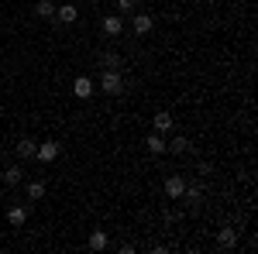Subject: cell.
Returning a JSON list of instances; mask_svg holds the SVG:
<instances>
[{
    "instance_id": "1",
    "label": "cell",
    "mask_w": 258,
    "mask_h": 254,
    "mask_svg": "<svg viewBox=\"0 0 258 254\" xmlns=\"http://www.w3.org/2000/svg\"><path fill=\"white\" fill-rule=\"evenodd\" d=\"M124 86H127V82H124V72H120V69H103V72H100L97 90L103 93V97H120Z\"/></svg>"
},
{
    "instance_id": "2",
    "label": "cell",
    "mask_w": 258,
    "mask_h": 254,
    "mask_svg": "<svg viewBox=\"0 0 258 254\" xmlns=\"http://www.w3.org/2000/svg\"><path fill=\"white\" fill-rule=\"evenodd\" d=\"M124 28H127V24H124V14H107V18L100 21V31H103L107 38H120Z\"/></svg>"
},
{
    "instance_id": "3",
    "label": "cell",
    "mask_w": 258,
    "mask_h": 254,
    "mask_svg": "<svg viewBox=\"0 0 258 254\" xmlns=\"http://www.w3.org/2000/svg\"><path fill=\"white\" fill-rule=\"evenodd\" d=\"M59 155H62V144H59V141H52V137H48V141H41L38 148H35V158H38L41 165H48V161H55Z\"/></svg>"
},
{
    "instance_id": "4",
    "label": "cell",
    "mask_w": 258,
    "mask_h": 254,
    "mask_svg": "<svg viewBox=\"0 0 258 254\" xmlns=\"http://www.w3.org/2000/svg\"><path fill=\"white\" fill-rule=\"evenodd\" d=\"M97 93V79H90V76H76L73 79V97L76 100H90Z\"/></svg>"
},
{
    "instance_id": "5",
    "label": "cell",
    "mask_w": 258,
    "mask_h": 254,
    "mask_svg": "<svg viewBox=\"0 0 258 254\" xmlns=\"http://www.w3.org/2000/svg\"><path fill=\"white\" fill-rule=\"evenodd\" d=\"M152 28H155V18H152V14H145V11H138V14L131 18V31H135L138 38H145Z\"/></svg>"
},
{
    "instance_id": "6",
    "label": "cell",
    "mask_w": 258,
    "mask_h": 254,
    "mask_svg": "<svg viewBox=\"0 0 258 254\" xmlns=\"http://www.w3.org/2000/svg\"><path fill=\"white\" fill-rule=\"evenodd\" d=\"M55 21H59V24H76V21H80V11H76V4H73V0L59 4V7H55Z\"/></svg>"
},
{
    "instance_id": "7",
    "label": "cell",
    "mask_w": 258,
    "mask_h": 254,
    "mask_svg": "<svg viewBox=\"0 0 258 254\" xmlns=\"http://www.w3.org/2000/svg\"><path fill=\"white\" fill-rule=\"evenodd\" d=\"M186 186H189L186 176H169V179H165V196H169V199H182Z\"/></svg>"
},
{
    "instance_id": "8",
    "label": "cell",
    "mask_w": 258,
    "mask_h": 254,
    "mask_svg": "<svg viewBox=\"0 0 258 254\" xmlns=\"http://www.w3.org/2000/svg\"><path fill=\"white\" fill-rule=\"evenodd\" d=\"M0 179H4L7 189H14V186L24 182V168H21V165H7V168H0Z\"/></svg>"
},
{
    "instance_id": "9",
    "label": "cell",
    "mask_w": 258,
    "mask_h": 254,
    "mask_svg": "<svg viewBox=\"0 0 258 254\" xmlns=\"http://www.w3.org/2000/svg\"><path fill=\"white\" fill-rule=\"evenodd\" d=\"M172 127H176V120H172L169 110H159V114L152 117V131H159V134H169Z\"/></svg>"
},
{
    "instance_id": "10",
    "label": "cell",
    "mask_w": 258,
    "mask_h": 254,
    "mask_svg": "<svg viewBox=\"0 0 258 254\" xmlns=\"http://www.w3.org/2000/svg\"><path fill=\"white\" fill-rule=\"evenodd\" d=\"M217 247H224V251L238 247V230H234V227H220L217 230Z\"/></svg>"
},
{
    "instance_id": "11",
    "label": "cell",
    "mask_w": 258,
    "mask_h": 254,
    "mask_svg": "<svg viewBox=\"0 0 258 254\" xmlns=\"http://www.w3.org/2000/svg\"><path fill=\"white\" fill-rule=\"evenodd\" d=\"M97 62L103 69H120V72H124V59H120L117 52H97Z\"/></svg>"
},
{
    "instance_id": "12",
    "label": "cell",
    "mask_w": 258,
    "mask_h": 254,
    "mask_svg": "<svg viewBox=\"0 0 258 254\" xmlns=\"http://www.w3.org/2000/svg\"><path fill=\"white\" fill-rule=\"evenodd\" d=\"M7 223L21 230V227L28 223V206H11V210H7Z\"/></svg>"
},
{
    "instance_id": "13",
    "label": "cell",
    "mask_w": 258,
    "mask_h": 254,
    "mask_svg": "<svg viewBox=\"0 0 258 254\" xmlns=\"http://www.w3.org/2000/svg\"><path fill=\"white\" fill-rule=\"evenodd\" d=\"M35 148H38V141H31V137H21L14 151H18V158H21V161H28V158H35Z\"/></svg>"
},
{
    "instance_id": "14",
    "label": "cell",
    "mask_w": 258,
    "mask_h": 254,
    "mask_svg": "<svg viewBox=\"0 0 258 254\" xmlns=\"http://www.w3.org/2000/svg\"><path fill=\"white\" fill-rule=\"evenodd\" d=\"M145 148H148L152 155H165V134L152 131V134H148V141H145Z\"/></svg>"
},
{
    "instance_id": "15",
    "label": "cell",
    "mask_w": 258,
    "mask_h": 254,
    "mask_svg": "<svg viewBox=\"0 0 258 254\" xmlns=\"http://www.w3.org/2000/svg\"><path fill=\"white\" fill-rule=\"evenodd\" d=\"M107 244H110V237H107V230H100V227L90 234V240H86V247H90V251H103Z\"/></svg>"
},
{
    "instance_id": "16",
    "label": "cell",
    "mask_w": 258,
    "mask_h": 254,
    "mask_svg": "<svg viewBox=\"0 0 258 254\" xmlns=\"http://www.w3.org/2000/svg\"><path fill=\"white\" fill-rule=\"evenodd\" d=\"M35 18L55 21V4H52V0H38V4H35Z\"/></svg>"
},
{
    "instance_id": "17",
    "label": "cell",
    "mask_w": 258,
    "mask_h": 254,
    "mask_svg": "<svg viewBox=\"0 0 258 254\" xmlns=\"http://www.w3.org/2000/svg\"><path fill=\"white\" fill-rule=\"evenodd\" d=\"M45 189H48V186H45V179H31V182H28V199H31V203L45 199Z\"/></svg>"
},
{
    "instance_id": "18",
    "label": "cell",
    "mask_w": 258,
    "mask_h": 254,
    "mask_svg": "<svg viewBox=\"0 0 258 254\" xmlns=\"http://www.w3.org/2000/svg\"><path fill=\"white\" fill-rule=\"evenodd\" d=\"M165 151H169V155H186V151H189V141L179 134V137H172V141H165Z\"/></svg>"
},
{
    "instance_id": "19",
    "label": "cell",
    "mask_w": 258,
    "mask_h": 254,
    "mask_svg": "<svg viewBox=\"0 0 258 254\" xmlns=\"http://www.w3.org/2000/svg\"><path fill=\"white\" fill-rule=\"evenodd\" d=\"M182 196H186L189 206H197L200 199H203V189H200V186H186V193H182Z\"/></svg>"
},
{
    "instance_id": "20",
    "label": "cell",
    "mask_w": 258,
    "mask_h": 254,
    "mask_svg": "<svg viewBox=\"0 0 258 254\" xmlns=\"http://www.w3.org/2000/svg\"><path fill=\"white\" fill-rule=\"evenodd\" d=\"M117 11L120 14H131L135 11V0H117Z\"/></svg>"
},
{
    "instance_id": "21",
    "label": "cell",
    "mask_w": 258,
    "mask_h": 254,
    "mask_svg": "<svg viewBox=\"0 0 258 254\" xmlns=\"http://www.w3.org/2000/svg\"><path fill=\"white\" fill-rule=\"evenodd\" d=\"M0 168H4V155H0Z\"/></svg>"
}]
</instances>
